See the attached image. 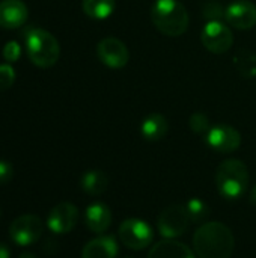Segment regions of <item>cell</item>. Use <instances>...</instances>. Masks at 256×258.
<instances>
[{
    "instance_id": "cb8c5ba5",
    "label": "cell",
    "mask_w": 256,
    "mask_h": 258,
    "mask_svg": "<svg viewBox=\"0 0 256 258\" xmlns=\"http://www.w3.org/2000/svg\"><path fill=\"white\" fill-rule=\"evenodd\" d=\"M21 56V47L17 41H9L3 47V59L9 63L17 62L18 57Z\"/></svg>"
},
{
    "instance_id": "30bf717a",
    "label": "cell",
    "mask_w": 256,
    "mask_h": 258,
    "mask_svg": "<svg viewBox=\"0 0 256 258\" xmlns=\"http://www.w3.org/2000/svg\"><path fill=\"white\" fill-rule=\"evenodd\" d=\"M205 141L213 150L219 153H232L240 148L241 135L238 133L237 128L226 125V124H220V125L211 127L207 132Z\"/></svg>"
},
{
    "instance_id": "2e32d148",
    "label": "cell",
    "mask_w": 256,
    "mask_h": 258,
    "mask_svg": "<svg viewBox=\"0 0 256 258\" xmlns=\"http://www.w3.org/2000/svg\"><path fill=\"white\" fill-rule=\"evenodd\" d=\"M148 258H195V254L187 245L174 239H166L149 251Z\"/></svg>"
},
{
    "instance_id": "ffe728a7",
    "label": "cell",
    "mask_w": 256,
    "mask_h": 258,
    "mask_svg": "<svg viewBox=\"0 0 256 258\" xmlns=\"http://www.w3.org/2000/svg\"><path fill=\"white\" fill-rule=\"evenodd\" d=\"M234 63L237 70L247 77H255L256 76V54H253L249 50L238 51L234 57Z\"/></svg>"
},
{
    "instance_id": "7402d4cb",
    "label": "cell",
    "mask_w": 256,
    "mask_h": 258,
    "mask_svg": "<svg viewBox=\"0 0 256 258\" xmlns=\"http://www.w3.org/2000/svg\"><path fill=\"white\" fill-rule=\"evenodd\" d=\"M15 83V70L9 63L0 65V92L9 89Z\"/></svg>"
},
{
    "instance_id": "6da1fadb",
    "label": "cell",
    "mask_w": 256,
    "mask_h": 258,
    "mask_svg": "<svg viewBox=\"0 0 256 258\" xmlns=\"http://www.w3.org/2000/svg\"><path fill=\"white\" fill-rule=\"evenodd\" d=\"M234 246V234L222 222L204 224L193 237V248L199 258H229Z\"/></svg>"
},
{
    "instance_id": "603a6c76",
    "label": "cell",
    "mask_w": 256,
    "mask_h": 258,
    "mask_svg": "<svg viewBox=\"0 0 256 258\" xmlns=\"http://www.w3.org/2000/svg\"><path fill=\"white\" fill-rule=\"evenodd\" d=\"M190 128L195 132V133H199V135H207V132L211 128L210 127V122H208V118L204 115V113H193L190 116Z\"/></svg>"
},
{
    "instance_id": "ac0fdd59",
    "label": "cell",
    "mask_w": 256,
    "mask_h": 258,
    "mask_svg": "<svg viewBox=\"0 0 256 258\" xmlns=\"http://www.w3.org/2000/svg\"><path fill=\"white\" fill-rule=\"evenodd\" d=\"M80 186L86 194L97 197V195H101L106 192V189L109 186V177L103 171H98V169L88 171L83 174V177L80 180Z\"/></svg>"
},
{
    "instance_id": "9c48e42d",
    "label": "cell",
    "mask_w": 256,
    "mask_h": 258,
    "mask_svg": "<svg viewBox=\"0 0 256 258\" xmlns=\"http://www.w3.org/2000/svg\"><path fill=\"white\" fill-rule=\"evenodd\" d=\"M97 54H98V59L106 67L113 68V70L124 68L130 60V51L127 45L115 36L103 38L97 45Z\"/></svg>"
},
{
    "instance_id": "3957f363",
    "label": "cell",
    "mask_w": 256,
    "mask_h": 258,
    "mask_svg": "<svg viewBox=\"0 0 256 258\" xmlns=\"http://www.w3.org/2000/svg\"><path fill=\"white\" fill-rule=\"evenodd\" d=\"M216 186L226 200L240 198L249 186L247 166L238 159L225 160L216 172Z\"/></svg>"
},
{
    "instance_id": "8fae6325",
    "label": "cell",
    "mask_w": 256,
    "mask_h": 258,
    "mask_svg": "<svg viewBox=\"0 0 256 258\" xmlns=\"http://www.w3.org/2000/svg\"><path fill=\"white\" fill-rule=\"evenodd\" d=\"M78 221V210L71 203H60L51 209L47 225L54 234H65L69 233Z\"/></svg>"
},
{
    "instance_id": "277c9868",
    "label": "cell",
    "mask_w": 256,
    "mask_h": 258,
    "mask_svg": "<svg viewBox=\"0 0 256 258\" xmlns=\"http://www.w3.org/2000/svg\"><path fill=\"white\" fill-rule=\"evenodd\" d=\"M26 50L30 62L39 68L53 67L60 56L57 39L44 29H30L26 33Z\"/></svg>"
},
{
    "instance_id": "484cf974",
    "label": "cell",
    "mask_w": 256,
    "mask_h": 258,
    "mask_svg": "<svg viewBox=\"0 0 256 258\" xmlns=\"http://www.w3.org/2000/svg\"><path fill=\"white\" fill-rule=\"evenodd\" d=\"M9 257H11V254H9L8 246H6V245H3V243H0V258H9Z\"/></svg>"
},
{
    "instance_id": "d6986e66",
    "label": "cell",
    "mask_w": 256,
    "mask_h": 258,
    "mask_svg": "<svg viewBox=\"0 0 256 258\" xmlns=\"http://www.w3.org/2000/svg\"><path fill=\"white\" fill-rule=\"evenodd\" d=\"M81 6H83V12L88 17L94 20H106L113 14L116 8V2L115 0H83Z\"/></svg>"
},
{
    "instance_id": "44dd1931",
    "label": "cell",
    "mask_w": 256,
    "mask_h": 258,
    "mask_svg": "<svg viewBox=\"0 0 256 258\" xmlns=\"http://www.w3.org/2000/svg\"><path fill=\"white\" fill-rule=\"evenodd\" d=\"M184 207H186V212L190 218V222H201L208 216V206L199 198L189 200Z\"/></svg>"
},
{
    "instance_id": "e0dca14e",
    "label": "cell",
    "mask_w": 256,
    "mask_h": 258,
    "mask_svg": "<svg viewBox=\"0 0 256 258\" xmlns=\"http://www.w3.org/2000/svg\"><path fill=\"white\" fill-rule=\"evenodd\" d=\"M169 132V122L166 116L161 113H151L148 115L140 125V133L142 136L149 141V142H157L163 139Z\"/></svg>"
},
{
    "instance_id": "4316f807",
    "label": "cell",
    "mask_w": 256,
    "mask_h": 258,
    "mask_svg": "<svg viewBox=\"0 0 256 258\" xmlns=\"http://www.w3.org/2000/svg\"><path fill=\"white\" fill-rule=\"evenodd\" d=\"M250 200H252V203L256 204V186L252 189V192H250Z\"/></svg>"
},
{
    "instance_id": "9a60e30c",
    "label": "cell",
    "mask_w": 256,
    "mask_h": 258,
    "mask_svg": "<svg viewBox=\"0 0 256 258\" xmlns=\"http://www.w3.org/2000/svg\"><path fill=\"white\" fill-rule=\"evenodd\" d=\"M118 243L113 236H100L83 248L81 258H116Z\"/></svg>"
},
{
    "instance_id": "8992f818",
    "label": "cell",
    "mask_w": 256,
    "mask_h": 258,
    "mask_svg": "<svg viewBox=\"0 0 256 258\" xmlns=\"http://www.w3.org/2000/svg\"><path fill=\"white\" fill-rule=\"evenodd\" d=\"M42 233H44V224L35 215H23L14 219L9 227V236L12 242L20 246H29L38 242Z\"/></svg>"
},
{
    "instance_id": "ba28073f",
    "label": "cell",
    "mask_w": 256,
    "mask_h": 258,
    "mask_svg": "<svg viewBox=\"0 0 256 258\" xmlns=\"http://www.w3.org/2000/svg\"><path fill=\"white\" fill-rule=\"evenodd\" d=\"M118 236L127 248L143 249L152 242L154 233L146 222L140 219H127L121 224Z\"/></svg>"
},
{
    "instance_id": "5bb4252c",
    "label": "cell",
    "mask_w": 256,
    "mask_h": 258,
    "mask_svg": "<svg viewBox=\"0 0 256 258\" xmlns=\"http://www.w3.org/2000/svg\"><path fill=\"white\" fill-rule=\"evenodd\" d=\"M84 222H86V227H88L92 233H97V234L104 233V231L110 227V222H112L110 209H109L107 206L101 204V203H94V204H91V206L86 209Z\"/></svg>"
},
{
    "instance_id": "4fadbf2b",
    "label": "cell",
    "mask_w": 256,
    "mask_h": 258,
    "mask_svg": "<svg viewBox=\"0 0 256 258\" xmlns=\"http://www.w3.org/2000/svg\"><path fill=\"white\" fill-rule=\"evenodd\" d=\"M29 17L27 6L21 0H2L0 2V27L18 29Z\"/></svg>"
},
{
    "instance_id": "5b68a950",
    "label": "cell",
    "mask_w": 256,
    "mask_h": 258,
    "mask_svg": "<svg viewBox=\"0 0 256 258\" xmlns=\"http://www.w3.org/2000/svg\"><path fill=\"white\" fill-rule=\"evenodd\" d=\"M201 41L208 51L216 54H223L232 47L234 35L228 24L219 20H211L204 26L201 33Z\"/></svg>"
},
{
    "instance_id": "7c38bea8",
    "label": "cell",
    "mask_w": 256,
    "mask_h": 258,
    "mask_svg": "<svg viewBox=\"0 0 256 258\" xmlns=\"http://www.w3.org/2000/svg\"><path fill=\"white\" fill-rule=\"evenodd\" d=\"M228 24L240 30H249L256 24V5L249 0H237L225 9Z\"/></svg>"
},
{
    "instance_id": "52a82bcc",
    "label": "cell",
    "mask_w": 256,
    "mask_h": 258,
    "mask_svg": "<svg viewBox=\"0 0 256 258\" xmlns=\"http://www.w3.org/2000/svg\"><path fill=\"white\" fill-rule=\"evenodd\" d=\"M190 218L184 206H169L158 216V231L164 239H177L189 228Z\"/></svg>"
},
{
    "instance_id": "7a4b0ae2",
    "label": "cell",
    "mask_w": 256,
    "mask_h": 258,
    "mask_svg": "<svg viewBox=\"0 0 256 258\" xmlns=\"http://www.w3.org/2000/svg\"><path fill=\"white\" fill-rule=\"evenodd\" d=\"M154 26L167 36H180L189 29V12L178 0H155L151 8Z\"/></svg>"
},
{
    "instance_id": "d4e9b609",
    "label": "cell",
    "mask_w": 256,
    "mask_h": 258,
    "mask_svg": "<svg viewBox=\"0 0 256 258\" xmlns=\"http://www.w3.org/2000/svg\"><path fill=\"white\" fill-rule=\"evenodd\" d=\"M12 175H14L12 165L6 160H0V186L9 183L12 180Z\"/></svg>"
},
{
    "instance_id": "83f0119b",
    "label": "cell",
    "mask_w": 256,
    "mask_h": 258,
    "mask_svg": "<svg viewBox=\"0 0 256 258\" xmlns=\"http://www.w3.org/2000/svg\"><path fill=\"white\" fill-rule=\"evenodd\" d=\"M18 258H36L33 254H29V252H24V254H21Z\"/></svg>"
}]
</instances>
